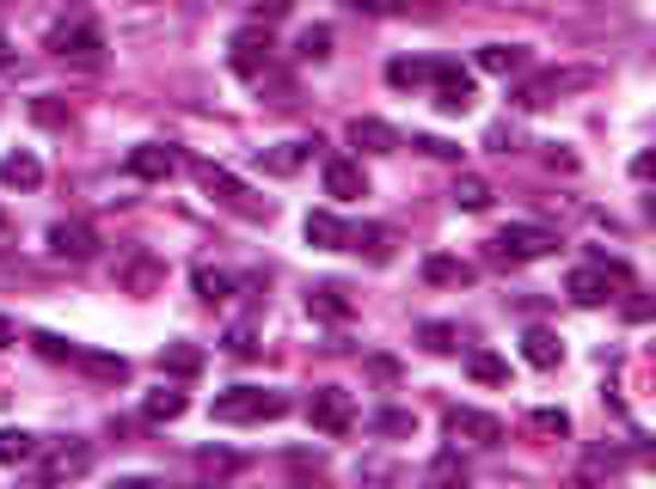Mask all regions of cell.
<instances>
[{"label":"cell","mask_w":656,"mask_h":489,"mask_svg":"<svg viewBox=\"0 0 656 489\" xmlns=\"http://www.w3.org/2000/svg\"><path fill=\"white\" fill-rule=\"evenodd\" d=\"M411 147H418L423 159H460V147H454V141H442V135H411Z\"/></svg>","instance_id":"obj_37"},{"label":"cell","mask_w":656,"mask_h":489,"mask_svg":"<svg viewBox=\"0 0 656 489\" xmlns=\"http://www.w3.org/2000/svg\"><path fill=\"white\" fill-rule=\"evenodd\" d=\"M448 434H454V441L467 434V441H479V446H497L503 422H497V416H484V410H472V404H454V410H448Z\"/></svg>","instance_id":"obj_10"},{"label":"cell","mask_w":656,"mask_h":489,"mask_svg":"<svg viewBox=\"0 0 656 489\" xmlns=\"http://www.w3.org/2000/svg\"><path fill=\"white\" fill-rule=\"evenodd\" d=\"M528 428H534V434H552V441H564V434H571V416H564V410H534Z\"/></svg>","instance_id":"obj_34"},{"label":"cell","mask_w":656,"mask_h":489,"mask_svg":"<svg viewBox=\"0 0 656 489\" xmlns=\"http://www.w3.org/2000/svg\"><path fill=\"white\" fill-rule=\"evenodd\" d=\"M37 458V434L25 428H0V465H32Z\"/></svg>","instance_id":"obj_27"},{"label":"cell","mask_w":656,"mask_h":489,"mask_svg":"<svg viewBox=\"0 0 656 489\" xmlns=\"http://www.w3.org/2000/svg\"><path fill=\"white\" fill-rule=\"evenodd\" d=\"M326 56H331V25H307L301 31V44H295V61L313 68V61H326Z\"/></svg>","instance_id":"obj_32"},{"label":"cell","mask_w":656,"mask_h":489,"mask_svg":"<svg viewBox=\"0 0 656 489\" xmlns=\"http://www.w3.org/2000/svg\"><path fill=\"white\" fill-rule=\"evenodd\" d=\"M49 251L68 258V263H93L98 258V239H93L86 220H56V227H49Z\"/></svg>","instance_id":"obj_9"},{"label":"cell","mask_w":656,"mask_h":489,"mask_svg":"<svg viewBox=\"0 0 656 489\" xmlns=\"http://www.w3.org/2000/svg\"><path fill=\"white\" fill-rule=\"evenodd\" d=\"M430 86H436V110H442V117H467V110L479 105L472 74H460L454 61H436V80H430Z\"/></svg>","instance_id":"obj_7"},{"label":"cell","mask_w":656,"mask_h":489,"mask_svg":"<svg viewBox=\"0 0 656 489\" xmlns=\"http://www.w3.org/2000/svg\"><path fill=\"white\" fill-rule=\"evenodd\" d=\"M227 355H239V361L258 355V331H251V324H234V331H227Z\"/></svg>","instance_id":"obj_38"},{"label":"cell","mask_w":656,"mask_h":489,"mask_svg":"<svg viewBox=\"0 0 656 489\" xmlns=\"http://www.w3.org/2000/svg\"><path fill=\"white\" fill-rule=\"evenodd\" d=\"M154 263H148V258H136V270H129V282H136V288H154Z\"/></svg>","instance_id":"obj_41"},{"label":"cell","mask_w":656,"mask_h":489,"mask_svg":"<svg viewBox=\"0 0 656 489\" xmlns=\"http://www.w3.org/2000/svg\"><path fill=\"white\" fill-rule=\"evenodd\" d=\"M301 232H307L313 251H350V227L331 208H313L307 220H301Z\"/></svg>","instance_id":"obj_13"},{"label":"cell","mask_w":656,"mask_h":489,"mask_svg":"<svg viewBox=\"0 0 656 489\" xmlns=\"http://www.w3.org/2000/svg\"><path fill=\"white\" fill-rule=\"evenodd\" d=\"M559 251V232L552 227H534V220H509V227H497L491 232V244H484V258L491 263H540V258H552Z\"/></svg>","instance_id":"obj_1"},{"label":"cell","mask_w":656,"mask_h":489,"mask_svg":"<svg viewBox=\"0 0 656 489\" xmlns=\"http://www.w3.org/2000/svg\"><path fill=\"white\" fill-rule=\"evenodd\" d=\"M0 183H13V190H37L44 183V159L37 153H0Z\"/></svg>","instance_id":"obj_18"},{"label":"cell","mask_w":656,"mask_h":489,"mask_svg":"<svg viewBox=\"0 0 656 489\" xmlns=\"http://www.w3.org/2000/svg\"><path fill=\"white\" fill-rule=\"evenodd\" d=\"M74 361L86 367V373H98V380H117V385L129 380V361H124V355H98V349H80Z\"/></svg>","instance_id":"obj_29"},{"label":"cell","mask_w":656,"mask_h":489,"mask_svg":"<svg viewBox=\"0 0 656 489\" xmlns=\"http://www.w3.org/2000/svg\"><path fill=\"white\" fill-rule=\"evenodd\" d=\"M203 361L209 355L197 349V343H166V349H160V373H173V380H197Z\"/></svg>","instance_id":"obj_20"},{"label":"cell","mask_w":656,"mask_h":489,"mask_svg":"<svg viewBox=\"0 0 656 489\" xmlns=\"http://www.w3.org/2000/svg\"><path fill=\"white\" fill-rule=\"evenodd\" d=\"M522 361H528V367H540V373H552V367L564 361V343H559V331H547V324H534V331L522 336Z\"/></svg>","instance_id":"obj_17"},{"label":"cell","mask_w":656,"mask_h":489,"mask_svg":"<svg viewBox=\"0 0 656 489\" xmlns=\"http://www.w3.org/2000/svg\"><path fill=\"white\" fill-rule=\"evenodd\" d=\"M326 196H331V202L368 196V171H362L356 159H326Z\"/></svg>","instance_id":"obj_14"},{"label":"cell","mask_w":656,"mask_h":489,"mask_svg":"<svg viewBox=\"0 0 656 489\" xmlns=\"http://www.w3.org/2000/svg\"><path fill=\"white\" fill-rule=\"evenodd\" d=\"M350 147H362V153H399L406 141H399V129H393V122L356 117V122H350Z\"/></svg>","instance_id":"obj_16"},{"label":"cell","mask_w":656,"mask_h":489,"mask_svg":"<svg viewBox=\"0 0 656 489\" xmlns=\"http://www.w3.org/2000/svg\"><path fill=\"white\" fill-rule=\"evenodd\" d=\"M32 117H37V122H62V105H56V98H37Z\"/></svg>","instance_id":"obj_42"},{"label":"cell","mask_w":656,"mask_h":489,"mask_svg":"<svg viewBox=\"0 0 656 489\" xmlns=\"http://www.w3.org/2000/svg\"><path fill=\"white\" fill-rule=\"evenodd\" d=\"M522 68H528V49H522V44H484L479 49V74L509 80V74H522Z\"/></svg>","instance_id":"obj_19"},{"label":"cell","mask_w":656,"mask_h":489,"mask_svg":"<svg viewBox=\"0 0 656 489\" xmlns=\"http://www.w3.org/2000/svg\"><path fill=\"white\" fill-rule=\"evenodd\" d=\"M448 196H454V208H467V214H484V208H491V183H484L479 171H460V178H454V190H448Z\"/></svg>","instance_id":"obj_25"},{"label":"cell","mask_w":656,"mask_h":489,"mask_svg":"<svg viewBox=\"0 0 656 489\" xmlns=\"http://www.w3.org/2000/svg\"><path fill=\"white\" fill-rule=\"evenodd\" d=\"M350 251H368L375 263H387L393 258V239H387V227H350Z\"/></svg>","instance_id":"obj_30"},{"label":"cell","mask_w":656,"mask_h":489,"mask_svg":"<svg viewBox=\"0 0 656 489\" xmlns=\"http://www.w3.org/2000/svg\"><path fill=\"white\" fill-rule=\"evenodd\" d=\"M613 282H625V270L608 263V258H595V263H583V270H571L564 294H571L577 306H601V300H613Z\"/></svg>","instance_id":"obj_6"},{"label":"cell","mask_w":656,"mask_h":489,"mask_svg":"<svg viewBox=\"0 0 656 489\" xmlns=\"http://www.w3.org/2000/svg\"><path fill=\"white\" fill-rule=\"evenodd\" d=\"M313 147H319V141H277V147L258 153V166H265L270 178H295V171L313 159Z\"/></svg>","instance_id":"obj_15"},{"label":"cell","mask_w":656,"mask_h":489,"mask_svg":"<svg viewBox=\"0 0 656 489\" xmlns=\"http://www.w3.org/2000/svg\"><path fill=\"white\" fill-rule=\"evenodd\" d=\"M467 373H472L479 385H503V380H509V361H503V355H491V349H472V355H467Z\"/></svg>","instance_id":"obj_28"},{"label":"cell","mask_w":656,"mask_h":489,"mask_svg":"<svg viewBox=\"0 0 656 489\" xmlns=\"http://www.w3.org/2000/svg\"><path fill=\"white\" fill-rule=\"evenodd\" d=\"M344 7H356V13H393L399 0H344Z\"/></svg>","instance_id":"obj_43"},{"label":"cell","mask_w":656,"mask_h":489,"mask_svg":"<svg viewBox=\"0 0 656 489\" xmlns=\"http://www.w3.org/2000/svg\"><path fill=\"white\" fill-rule=\"evenodd\" d=\"M124 171H129V178H141V183H166L178 171V153L166 147V141H141V147H129Z\"/></svg>","instance_id":"obj_8"},{"label":"cell","mask_w":656,"mask_h":489,"mask_svg":"<svg viewBox=\"0 0 656 489\" xmlns=\"http://www.w3.org/2000/svg\"><path fill=\"white\" fill-rule=\"evenodd\" d=\"M411 428H418V422H411V410H380L375 416V434H411Z\"/></svg>","instance_id":"obj_39"},{"label":"cell","mask_w":656,"mask_h":489,"mask_svg":"<svg viewBox=\"0 0 656 489\" xmlns=\"http://www.w3.org/2000/svg\"><path fill=\"white\" fill-rule=\"evenodd\" d=\"M436 80V61H418V56H399V61H387V86H399V92H411V86H430Z\"/></svg>","instance_id":"obj_24"},{"label":"cell","mask_w":656,"mask_h":489,"mask_svg":"<svg viewBox=\"0 0 656 489\" xmlns=\"http://www.w3.org/2000/svg\"><path fill=\"white\" fill-rule=\"evenodd\" d=\"M307 312L313 319H350L356 306H350V294L338 282H319V288H307Z\"/></svg>","instance_id":"obj_21"},{"label":"cell","mask_w":656,"mask_h":489,"mask_svg":"<svg viewBox=\"0 0 656 489\" xmlns=\"http://www.w3.org/2000/svg\"><path fill=\"white\" fill-rule=\"evenodd\" d=\"M282 13H289V0H258V19H265V25H270V19H282Z\"/></svg>","instance_id":"obj_44"},{"label":"cell","mask_w":656,"mask_h":489,"mask_svg":"<svg viewBox=\"0 0 656 489\" xmlns=\"http://www.w3.org/2000/svg\"><path fill=\"white\" fill-rule=\"evenodd\" d=\"M423 349H430V355H454V324H442V319H430V324H423Z\"/></svg>","instance_id":"obj_35"},{"label":"cell","mask_w":656,"mask_h":489,"mask_svg":"<svg viewBox=\"0 0 656 489\" xmlns=\"http://www.w3.org/2000/svg\"><path fill=\"white\" fill-rule=\"evenodd\" d=\"M117 489H160L154 477H117Z\"/></svg>","instance_id":"obj_46"},{"label":"cell","mask_w":656,"mask_h":489,"mask_svg":"<svg viewBox=\"0 0 656 489\" xmlns=\"http://www.w3.org/2000/svg\"><path fill=\"white\" fill-rule=\"evenodd\" d=\"M484 147H491V153H516V147H522V135L509 129V122H497V129L484 135Z\"/></svg>","instance_id":"obj_40"},{"label":"cell","mask_w":656,"mask_h":489,"mask_svg":"<svg viewBox=\"0 0 656 489\" xmlns=\"http://www.w3.org/2000/svg\"><path fill=\"white\" fill-rule=\"evenodd\" d=\"M227 294H234V282H227L221 270H197V300L203 306H221Z\"/></svg>","instance_id":"obj_33"},{"label":"cell","mask_w":656,"mask_h":489,"mask_svg":"<svg viewBox=\"0 0 656 489\" xmlns=\"http://www.w3.org/2000/svg\"><path fill=\"white\" fill-rule=\"evenodd\" d=\"M0 227H7V214H0Z\"/></svg>","instance_id":"obj_47"},{"label":"cell","mask_w":656,"mask_h":489,"mask_svg":"<svg viewBox=\"0 0 656 489\" xmlns=\"http://www.w3.org/2000/svg\"><path fill=\"white\" fill-rule=\"evenodd\" d=\"M595 74H559V68H552V74H534L528 86L516 92V105L522 110H540V105H552V98H559V92H571V86H589Z\"/></svg>","instance_id":"obj_11"},{"label":"cell","mask_w":656,"mask_h":489,"mask_svg":"<svg viewBox=\"0 0 656 489\" xmlns=\"http://www.w3.org/2000/svg\"><path fill=\"white\" fill-rule=\"evenodd\" d=\"M13 343H19V331H13V319L0 312V349H13Z\"/></svg>","instance_id":"obj_45"},{"label":"cell","mask_w":656,"mask_h":489,"mask_svg":"<svg viewBox=\"0 0 656 489\" xmlns=\"http://www.w3.org/2000/svg\"><path fill=\"white\" fill-rule=\"evenodd\" d=\"M86 472H93V446L86 441H62L44 458V484H68V477H86Z\"/></svg>","instance_id":"obj_12"},{"label":"cell","mask_w":656,"mask_h":489,"mask_svg":"<svg viewBox=\"0 0 656 489\" xmlns=\"http://www.w3.org/2000/svg\"><path fill=\"white\" fill-rule=\"evenodd\" d=\"M423 282H436V288H467V282H472V263H460V258H430V263H423Z\"/></svg>","instance_id":"obj_26"},{"label":"cell","mask_w":656,"mask_h":489,"mask_svg":"<svg viewBox=\"0 0 656 489\" xmlns=\"http://www.w3.org/2000/svg\"><path fill=\"white\" fill-rule=\"evenodd\" d=\"M44 49H49V56H62V61H74V68H105V31H98L86 13L56 19Z\"/></svg>","instance_id":"obj_2"},{"label":"cell","mask_w":656,"mask_h":489,"mask_svg":"<svg viewBox=\"0 0 656 489\" xmlns=\"http://www.w3.org/2000/svg\"><path fill=\"white\" fill-rule=\"evenodd\" d=\"M307 422L319 428V434H350V428H356V404H350L344 385H319V392L307 397Z\"/></svg>","instance_id":"obj_5"},{"label":"cell","mask_w":656,"mask_h":489,"mask_svg":"<svg viewBox=\"0 0 656 489\" xmlns=\"http://www.w3.org/2000/svg\"><path fill=\"white\" fill-rule=\"evenodd\" d=\"M270 61H277L270 31H258V25L234 31V44H227V68H234L239 80H265V74H270Z\"/></svg>","instance_id":"obj_4"},{"label":"cell","mask_w":656,"mask_h":489,"mask_svg":"<svg viewBox=\"0 0 656 489\" xmlns=\"http://www.w3.org/2000/svg\"><path fill=\"white\" fill-rule=\"evenodd\" d=\"M197 183H203L209 196H221V202H234V208H246V183L234 178V171H221V166H197Z\"/></svg>","instance_id":"obj_22"},{"label":"cell","mask_w":656,"mask_h":489,"mask_svg":"<svg viewBox=\"0 0 656 489\" xmlns=\"http://www.w3.org/2000/svg\"><path fill=\"white\" fill-rule=\"evenodd\" d=\"M209 416L227 422V428H239V422H277V416H289V397L265 392V385H234V392H221L215 404H209Z\"/></svg>","instance_id":"obj_3"},{"label":"cell","mask_w":656,"mask_h":489,"mask_svg":"<svg viewBox=\"0 0 656 489\" xmlns=\"http://www.w3.org/2000/svg\"><path fill=\"white\" fill-rule=\"evenodd\" d=\"M430 489H467V465H460V453H436V465H430Z\"/></svg>","instance_id":"obj_31"},{"label":"cell","mask_w":656,"mask_h":489,"mask_svg":"<svg viewBox=\"0 0 656 489\" xmlns=\"http://www.w3.org/2000/svg\"><path fill=\"white\" fill-rule=\"evenodd\" d=\"M32 343H37V355H49V361H74V343H62V336H56V331H37L32 336Z\"/></svg>","instance_id":"obj_36"},{"label":"cell","mask_w":656,"mask_h":489,"mask_svg":"<svg viewBox=\"0 0 656 489\" xmlns=\"http://www.w3.org/2000/svg\"><path fill=\"white\" fill-rule=\"evenodd\" d=\"M185 410H190V397L178 392V385H160V392H148V404H141V416H148V422H178Z\"/></svg>","instance_id":"obj_23"}]
</instances>
